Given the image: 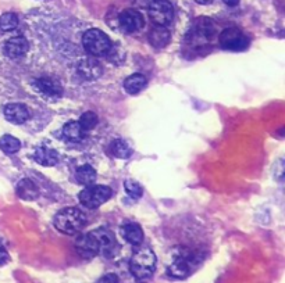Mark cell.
Masks as SVG:
<instances>
[{
    "label": "cell",
    "mask_w": 285,
    "mask_h": 283,
    "mask_svg": "<svg viewBox=\"0 0 285 283\" xmlns=\"http://www.w3.org/2000/svg\"><path fill=\"white\" fill-rule=\"evenodd\" d=\"M86 218L82 211L77 207H67L60 210L54 217L56 229L66 235H75L84 228Z\"/></svg>",
    "instance_id": "obj_1"
},
{
    "label": "cell",
    "mask_w": 285,
    "mask_h": 283,
    "mask_svg": "<svg viewBox=\"0 0 285 283\" xmlns=\"http://www.w3.org/2000/svg\"><path fill=\"white\" fill-rule=\"evenodd\" d=\"M156 262L157 260H156L154 253L148 247H143L141 250L134 253L131 261H130V269L138 280H145L153 275L154 269H156Z\"/></svg>",
    "instance_id": "obj_2"
},
{
    "label": "cell",
    "mask_w": 285,
    "mask_h": 283,
    "mask_svg": "<svg viewBox=\"0 0 285 283\" xmlns=\"http://www.w3.org/2000/svg\"><path fill=\"white\" fill-rule=\"evenodd\" d=\"M82 45L85 50L92 56H105L110 52L111 41L105 32L96 28H90L82 37Z\"/></svg>",
    "instance_id": "obj_3"
},
{
    "label": "cell",
    "mask_w": 285,
    "mask_h": 283,
    "mask_svg": "<svg viewBox=\"0 0 285 283\" xmlns=\"http://www.w3.org/2000/svg\"><path fill=\"white\" fill-rule=\"evenodd\" d=\"M111 197V189L105 185H90L79 193V201L86 208H98Z\"/></svg>",
    "instance_id": "obj_4"
},
{
    "label": "cell",
    "mask_w": 285,
    "mask_h": 283,
    "mask_svg": "<svg viewBox=\"0 0 285 283\" xmlns=\"http://www.w3.org/2000/svg\"><path fill=\"white\" fill-rule=\"evenodd\" d=\"M220 46L226 50L231 52H242L245 49H248L249 39L246 35H243L242 32L238 28H227L220 33L218 38Z\"/></svg>",
    "instance_id": "obj_5"
},
{
    "label": "cell",
    "mask_w": 285,
    "mask_h": 283,
    "mask_svg": "<svg viewBox=\"0 0 285 283\" xmlns=\"http://www.w3.org/2000/svg\"><path fill=\"white\" fill-rule=\"evenodd\" d=\"M149 17L156 25H169L174 18V7L169 0H152L149 5Z\"/></svg>",
    "instance_id": "obj_6"
},
{
    "label": "cell",
    "mask_w": 285,
    "mask_h": 283,
    "mask_svg": "<svg viewBox=\"0 0 285 283\" xmlns=\"http://www.w3.org/2000/svg\"><path fill=\"white\" fill-rule=\"evenodd\" d=\"M75 250L82 258H93L99 253V244L96 241L95 236L92 235V232L85 233L77 237L75 240Z\"/></svg>",
    "instance_id": "obj_7"
},
{
    "label": "cell",
    "mask_w": 285,
    "mask_h": 283,
    "mask_svg": "<svg viewBox=\"0 0 285 283\" xmlns=\"http://www.w3.org/2000/svg\"><path fill=\"white\" fill-rule=\"evenodd\" d=\"M118 22H120L122 31H125L127 33H134L143 26V17L139 11L134 10V9H127L120 14Z\"/></svg>",
    "instance_id": "obj_8"
},
{
    "label": "cell",
    "mask_w": 285,
    "mask_h": 283,
    "mask_svg": "<svg viewBox=\"0 0 285 283\" xmlns=\"http://www.w3.org/2000/svg\"><path fill=\"white\" fill-rule=\"evenodd\" d=\"M92 235L95 236L96 241L99 244V252H103L106 256H111L117 247L114 233L109 229H106V228H99V229L92 232Z\"/></svg>",
    "instance_id": "obj_9"
},
{
    "label": "cell",
    "mask_w": 285,
    "mask_h": 283,
    "mask_svg": "<svg viewBox=\"0 0 285 283\" xmlns=\"http://www.w3.org/2000/svg\"><path fill=\"white\" fill-rule=\"evenodd\" d=\"M28 49H29V43L22 37L10 38L5 45L6 56H9L10 58H21L22 56H25Z\"/></svg>",
    "instance_id": "obj_10"
},
{
    "label": "cell",
    "mask_w": 285,
    "mask_h": 283,
    "mask_svg": "<svg viewBox=\"0 0 285 283\" xmlns=\"http://www.w3.org/2000/svg\"><path fill=\"white\" fill-rule=\"evenodd\" d=\"M6 120L13 124H24L29 118V110L24 104L20 103H11L5 107Z\"/></svg>",
    "instance_id": "obj_11"
},
{
    "label": "cell",
    "mask_w": 285,
    "mask_h": 283,
    "mask_svg": "<svg viewBox=\"0 0 285 283\" xmlns=\"http://www.w3.org/2000/svg\"><path fill=\"white\" fill-rule=\"evenodd\" d=\"M102 73H103L102 65L93 58H85L78 64V74L88 81L98 79L102 75Z\"/></svg>",
    "instance_id": "obj_12"
},
{
    "label": "cell",
    "mask_w": 285,
    "mask_h": 283,
    "mask_svg": "<svg viewBox=\"0 0 285 283\" xmlns=\"http://www.w3.org/2000/svg\"><path fill=\"white\" fill-rule=\"evenodd\" d=\"M34 158L38 164H41L43 167H53L58 163L57 152L50 147H38L34 153Z\"/></svg>",
    "instance_id": "obj_13"
},
{
    "label": "cell",
    "mask_w": 285,
    "mask_h": 283,
    "mask_svg": "<svg viewBox=\"0 0 285 283\" xmlns=\"http://www.w3.org/2000/svg\"><path fill=\"white\" fill-rule=\"evenodd\" d=\"M169 276L175 279H185L191 273L189 260L185 257L175 258L173 264L167 268Z\"/></svg>",
    "instance_id": "obj_14"
},
{
    "label": "cell",
    "mask_w": 285,
    "mask_h": 283,
    "mask_svg": "<svg viewBox=\"0 0 285 283\" xmlns=\"http://www.w3.org/2000/svg\"><path fill=\"white\" fill-rule=\"evenodd\" d=\"M149 42L150 45L157 49H163L170 43V32L166 26L156 25L149 32Z\"/></svg>",
    "instance_id": "obj_15"
},
{
    "label": "cell",
    "mask_w": 285,
    "mask_h": 283,
    "mask_svg": "<svg viewBox=\"0 0 285 283\" xmlns=\"http://www.w3.org/2000/svg\"><path fill=\"white\" fill-rule=\"evenodd\" d=\"M38 90H41L43 94L53 96V97H60L63 94V88L57 81L50 78H41L37 81Z\"/></svg>",
    "instance_id": "obj_16"
},
{
    "label": "cell",
    "mask_w": 285,
    "mask_h": 283,
    "mask_svg": "<svg viewBox=\"0 0 285 283\" xmlns=\"http://www.w3.org/2000/svg\"><path fill=\"white\" fill-rule=\"evenodd\" d=\"M146 84H148V81H146V78L143 77L142 74H132L124 81V88H125L128 93L137 94L142 89H145Z\"/></svg>",
    "instance_id": "obj_17"
},
{
    "label": "cell",
    "mask_w": 285,
    "mask_h": 283,
    "mask_svg": "<svg viewBox=\"0 0 285 283\" xmlns=\"http://www.w3.org/2000/svg\"><path fill=\"white\" fill-rule=\"evenodd\" d=\"M17 194L22 200H35L38 197V188L31 179H22L20 184L17 185Z\"/></svg>",
    "instance_id": "obj_18"
},
{
    "label": "cell",
    "mask_w": 285,
    "mask_h": 283,
    "mask_svg": "<svg viewBox=\"0 0 285 283\" xmlns=\"http://www.w3.org/2000/svg\"><path fill=\"white\" fill-rule=\"evenodd\" d=\"M122 232H124V237L128 243H131L134 246H138V244L142 243L143 231L138 224H128V225L124 226Z\"/></svg>",
    "instance_id": "obj_19"
},
{
    "label": "cell",
    "mask_w": 285,
    "mask_h": 283,
    "mask_svg": "<svg viewBox=\"0 0 285 283\" xmlns=\"http://www.w3.org/2000/svg\"><path fill=\"white\" fill-rule=\"evenodd\" d=\"M63 135L69 140L79 142L84 139L85 131L82 129V126L79 125V122H69L63 128Z\"/></svg>",
    "instance_id": "obj_20"
},
{
    "label": "cell",
    "mask_w": 285,
    "mask_h": 283,
    "mask_svg": "<svg viewBox=\"0 0 285 283\" xmlns=\"http://www.w3.org/2000/svg\"><path fill=\"white\" fill-rule=\"evenodd\" d=\"M77 179L79 184L90 186L96 182V171L90 165H82L77 171Z\"/></svg>",
    "instance_id": "obj_21"
},
{
    "label": "cell",
    "mask_w": 285,
    "mask_h": 283,
    "mask_svg": "<svg viewBox=\"0 0 285 283\" xmlns=\"http://www.w3.org/2000/svg\"><path fill=\"white\" fill-rule=\"evenodd\" d=\"M0 149L7 154H14L21 149V142L11 135H5L0 139Z\"/></svg>",
    "instance_id": "obj_22"
},
{
    "label": "cell",
    "mask_w": 285,
    "mask_h": 283,
    "mask_svg": "<svg viewBox=\"0 0 285 283\" xmlns=\"http://www.w3.org/2000/svg\"><path fill=\"white\" fill-rule=\"evenodd\" d=\"M111 153L113 156L117 158H121V160H125L131 156V147L128 146L127 143L124 140H114L111 143Z\"/></svg>",
    "instance_id": "obj_23"
},
{
    "label": "cell",
    "mask_w": 285,
    "mask_h": 283,
    "mask_svg": "<svg viewBox=\"0 0 285 283\" xmlns=\"http://www.w3.org/2000/svg\"><path fill=\"white\" fill-rule=\"evenodd\" d=\"M18 26V17L14 13H5L0 16V29L5 32L13 31Z\"/></svg>",
    "instance_id": "obj_24"
},
{
    "label": "cell",
    "mask_w": 285,
    "mask_h": 283,
    "mask_svg": "<svg viewBox=\"0 0 285 283\" xmlns=\"http://www.w3.org/2000/svg\"><path fill=\"white\" fill-rule=\"evenodd\" d=\"M79 125L82 126V129L84 131H90V129H93L98 124V117H96L95 113H92V111H86L84 113L81 118H79Z\"/></svg>",
    "instance_id": "obj_25"
},
{
    "label": "cell",
    "mask_w": 285,
    "mask_h": 283,
    "mask_svg": "<svg viewBox=\"0 0 285 283\" xmlns=\"http://www.w3.org/2000/svg\"><path fill=\"white\" fill-rule=\"evenodd\" d=\"M125 192L132 199H139V197H142V193H143V189L141 185L135 182V181H125Z\"/></svg>",
    "instance_id": "obj_26"
},
{
    "label": "cell",
    "mask_w": 285,
    "mask_h": 283,
    "mask_svg": "<svg viewBox=\"0 0 285 283\" xmlns=\"http://www.w3.org/2000/svg\"><path fill=\"white\" fill-rule=\"evenodd\" d=\"M96 283H118V276L116 273H106Z\"/></svg>",
    "instance_id": "obj_27"
},
{
    "label": "cell",
    "mask_w": 285,
    "mask_h": 283,
    "mask_svg": "<svg viewBox=\"0 0 285 283\" xmlns=\"http://www.w3.org/2000/svg\"><path fill=\"white\" fill-rule=\"evenodd\" d=\"M10 261V257H9V253L6 252L5 249H0V267L6 265L7 262Z\"/></svg>",
    "instance_id": "obj_28"
},
{
    "label": "cell",
    "mask_w": 285,
    "mask_h": 283,
    "mask_svg": "<svg viewBox=\"0 0 285 283\" xmlns=\"http://www.w3.org/2000/svg\"><path fill=\"white\" fill-rule=\"evenodd\" d=\"M223 2L227 6H230V7H235V6H238V3H239V0H223Z\"/></svg>",
    "instance_id": "obj_29"
},
{
    "label": "cell",
    "mask_w": 285,
    "mask_h": 283,
    "mask_svg": "<svg viewBox=\"0 0 285 283\" xmlns=\"http://www.w3.org/2000/svg\"><path fill=\"white\" fill-rule=\"evenodd\" d=\"M195 2L202 6H206V5H210V3H213V0H195Z\"/></svg>",
    "instance_id": "obj_30"
},
{
    "label": "cell",
    "mask_w": 285,
    "mask_h": 283,
    "mask_svg": "<svg viewBox=\"0 0 285 283\" xmlns=\"http://www.w3.org/2000/svg\"><path fill=\"white\" fill-rule=\"evenodd\" d=\"M138 283H142V282H138Z\"/></svg>",
    "instance_id": "obj_31"
}]
</instances>
